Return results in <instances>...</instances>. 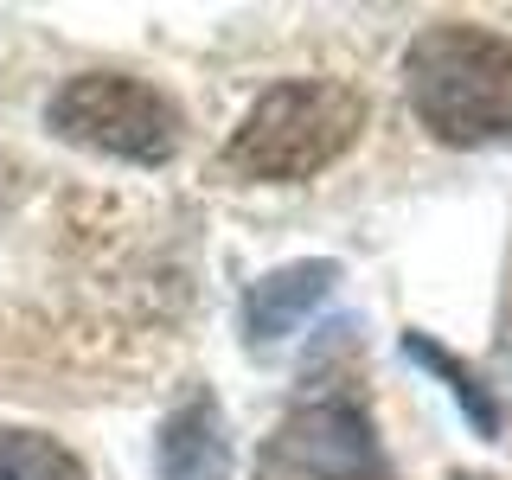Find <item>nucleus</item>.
Here are the masks:
<instances>
[{
  "label": "nucleus",
  "mask_w": 512,
  "mask_h": 480,
  "mask_svg": "<svg viewBox=\"0 0 512 480\" xmlns=\"http://www.w3.org/2000/svg\"><path fill=\"white\" fill-rule=\"evenodd\" d=\"M404 96L448 148L512 135V39L474 20H429L404 52Z\"/></svg>",
  "instance_id": "f257e3e1"
},
{
  "label": "nucleus",
  "mask_w": 512,
  "mask_h": 480,
  "mask_svg": "<svg viewBox=\"0 0 512 480\" xmlns=\"http://www.w3.org/2000/svg\"><path fill=\"white\" fill-rule=\"evenodd\" d=\"M365 128V96L333 77L269 84L218 154V180L231 186H301L327 173Z\"/></svg>",
  "instance_id": "f03ea898"
},
{
  "label": "nucleus",
  "mask_w": 512,
  "mask_h": 480,
  "mask_svg": "<svg viewBox=\"0 0 512 480\" xmlns=\"http://www.w3.org/2000/svg\"><path fill=\"white\" fill-rule=\"evenodd\" d=\"M45 128L71 148H96L128 167H167L186 141V109L128 71H77L45 103Z\"/></svg>",
  "instance_id": "7ed1b4c3"
},
{
  "label": "nucleus",
  "mask_w": 512,
  "mask_h": 480,
  "mask_svg": "<svg viewBox=\"0 0 512 480\" xmlns=\"http://www.w3.org/2000/svg\"><path fill=\"white\" fill-rule=\"evenodd\" d=\"M250 480H391L372 416L346 397L295 404L256 448Z\"/></svg>",
  "instance_id": "20e7f679"
},
{
  "label": "nucleus",
  "mask_w": 512,
  "mask_h": 480,
  "mask_svg": "<svg viewBox=\"0 0 512 480\" xmlns=\"http://www.w3.org/2000/svg\"><path fill=\"white\" fill-rule=\"evenodd\" d=\"M340 288V263L333 256H301V263H282L269 276H256L244 288V333L256 346H276L288 333L308 327V314Z\"/></svg>",
  "instance_id": "39448f33"
},
{
  "label": "nucleus",
  "mask_w": 512,
  "mask_h": 480,
  "mask_svg": "<svg viewBox=\"0 0 512 480\" xmlns=\"http://www.w3.org/2000/svg\"><path fill=\"white\" fill-rule=\"evenodd\" d=\"M154 468H160V480H231V423H224L212 391H192L160 423Z\"/></svg>",
  "instance_id": "423d86ee"
},
{
  "label": "nucleus",
  "mask_w": 512,
  "mask_h": 480,
  "mask_svg": "<svg viewBox=\"0 0 512 480\" xmlns=\"http://www.w3.org/2000/svg\"><path fill=\"white\" fill-rule=\"evenodd\" d=\"M404 359H410V365H423V372L436 378V384H448V397L461 404V416H468L474 436H487V442L500 436V423H506V416H500V397H493V384L480 378L474 365L461 359V352L436 346L429 333H404Z\"/></svg>",
  "instance_id": "0eeeda50"
},
{
  "label": "nucleus",
  "mask_w": 512,
  "mask_h": 480,
  "mask_svg": "<svg viewBox=\"0 0 512 480\" xmlns=\"http://www.w3.org/2000/svg\"><path fill=\"white\" fill-rule=\"evenodd\" d=\"M0 480H90V468L52 429H0Z\"/></svg>",
  "instance_id": "6e6552de"
},
{
  "label": "nucleus",
  "mask_w": 512,
  "mask_h": 480,
  "mask_svg": "<svg viewBox=\"0 0 512 480\" xmlns=\"http://www.w3.org/2000/svg\"><path fill=\"white\" fill-rule=\"evenodd\" d=\"M13 205H20V167H13V160L0 154V218H7Z\"/></svg>",
  "instance_id": "1a4fd4ad"
}]
</instances>
